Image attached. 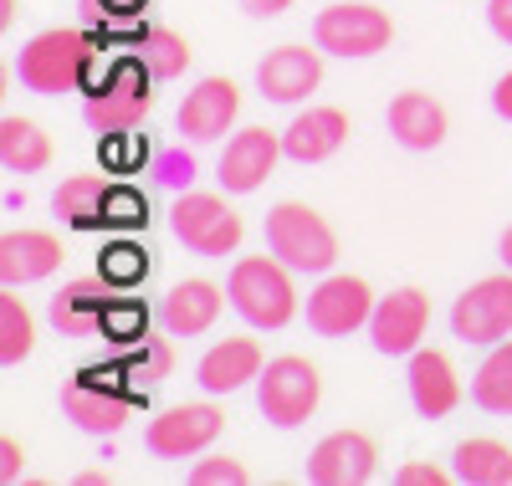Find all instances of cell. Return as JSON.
<instances>
[{
    "label": "cell",
    "instance_id": "16",
    "mask_svg": "<svg viewBox=\"0 0 512 486\" xmlns=\"http://www.w3.org/2000/svg\"><path fill=\"white\" fill-rule=\"evenodd\" d=\"M236 113H241V87L231 77H200L185 93L175 123H180V134L190 144H210V139H221L226 128L236 123Z\"/></svg>",
    "mask_w": 512,
    "mask_h": 486
},
{
    "label": "cell",
    "instance_id": "40",
    "mask_svg": "<svg viewBox=\"0 0 512 486\" xmlns=\"http://www.w3.org/2000/svg\"><path fill=\"white\" fill-rule=\"evenodd\" d=\"M241 11H246L251 21H272V16L292 11V0H241Z\"/></svg>",
    "mask_w": 512,
    "mask_h": 486
},
{
    "label": "cell",
    "instance_id": "36",
    "mask_svg": "<svg viewBox=\"0 0 512 486\" xmlns=\"http://www.w3.org/2000/svg\"><path fill=\"white\" fill-rule=\"evenodd\" d=\"M149 0H82L88 21H103V16H118V21H134V11H144Z\"/></svg>",
    "mask_w": 512,
    "mask_h": 486
},
{
    "label": "cell",
    "instance_id": "9",
    "mask_svg": "<svg viewBox=\"0 0 512 486\" xmlns=\"http://www.w3.org/2000/svg\"><path fill=\"white\" fill-rule=\"evenodd\" d=\"M451 333L461 343H477V348H492V343L512 338V267L497 272V277L472 282V287L456 297Z\"/></svg>",
    "mask_w": 512,
    "mask_h": 486
},
{
    "label": "cell",
    "instance_id": "7",
    "mask_svg": "<svg viewBox=\"0 0 512 486\" xmlns=\"http://www.w3.org/2000/svg\"><path fill=\"white\" fill-rule=\"evenodd\" d=\"M169 231H175V241L195 256H210L221 261L241 246L246 226L241 215L221 200V195H205V190H185L175 205H169Z\"/></svg>",
    "mask_w": 512,
    "mask_h": 486
},
{
    "label": "cell",
    "instance_id": "14",
    "mask_svg": "<svg viewBox=\"0 0 512 486\" xmlns=\"http://www.w3.org/2000/svg\"><path fill=\"white\" fill-rule=\"evenodd\" d=\"M374 471H379V451L364 430H333L308 456L313 486H364V481H374Z\"/></svg>",
    "mask_w": 512,
    "mask_h": 486
},
{
    "label": "cell",
    "instance_id": "37",
    "mask_svg": "<svg viewBox=\"0 0 512 486\" xmlns=\"http://www.w3.org/2000/svg\"><path fill=\"white\" fill-rule=\"evenodd\" d=\"M451 476L441 471V466H431V461H415V466H400L395 471V486H446Z\"/></svg>",
    "mask_w": 512,
    "mask_h": 486
},
{
    "label": "cell",
    "instance_id": "2",
    "mask_svg": "<svg viewBox=\"0 0 512 486\" xmlns=\"http://www.w3.org/2000/svg\"><path fill=\"white\" fill-rule=\"evenodd\" d=\"M154 87L159 77L139 62V52L128 57H113L103 67V77L88 82V103H82V123L93 128V134H123V128H139L154 108Z\"/></svg>",
    "mask_w": 512,
    "mask_h": 486
},
{
    "label": "cell",
    "instance_id": "24",
    "mask_svg": "<svg viewBox=\"0 0 512 486\" xmlns=\"http://www.w3.org/2000/svg\"><path fill=\"white\" fill-rule=\"evenodd\" d=\"M169 369H175V353H169V343L154 338V333H144L139 343H128V348L118 353V374H123L128 394H134L139 405L169 379Z\"/></svg>",
    "mask_w": 512,
    "mask_h": 486
},
{
    "label": "cell",
    "instance_id": "15",
    "mask_svg": "<svg viewBox=\"0 0 512 486\" xmlns=\"http://www.w3.org/2000/svg\"><path fill=\"white\" fill-rule=\"evenodd\" d=\"M318 82H323V52H308L297 41H287V47H277L256 62V93L267 103H282V108L318 93Z\"/></svg>",
    "mask_w": 512,
    "mask_h": 486
},
{
    "label": "cell",
    "instance_id": "28",
    "mask_svg": "<svg viewBox=\"0 0 512 486\" xmlns=\"http://www.w3.org/2000/svg\"><path fill=\"white\" fill-rule=\"evenodd\" d=\"M472 405L487 415H512V338L492 343V353L482 359L472 379Z\"/></svg>",
    "mask_w": 512,
    "mask_h": 486
},
{
    "label": "cell",
    "instance_id": "10",
    "mask_svg": "<svg viewBox=\"0 0 512 486\" xmlns=\"http://www.w3.org/2000/svg\"><path fill=\"white\" fill-rule=\"evenodd\" d=\"M221 430H226V415L216 405H175V410L149 420L144 446L159 461H185V456H200V451L216 446Z\"/></svg>",
    "mask_w": 512,
    "mask_h": 486
},
{
    "label": "cell",
    "instance_id": "34",
    "mask_svg": "<svg viewBox=\"0 0 512 486\" xmlns=\"http://www.w3.org/2000/svg\"><path fill=\"white\" fill-rule=\"evenodd\" d=\"M190 486H246V466L236 456H205L190 466Z\"/></svg>",
    "mask_w": 512,
    "mask_h": 486
},
{
    "label": "cell",
    "instance_id": "18",
    "mask_svg": "<svg viewBox=\"0 0 512 486\" xmlns=\"http://www.w3.org/2000/svg\"><path fill=\"white\" fill-rule=\"evenodd\" d=\"M226 297L231 292H221L216 282H205V277L175 282V287L164 292V302H159V323H164L169 338H200V333L216 328Z\"/></svg>",
    "mask_w": 512,
    "mask_h": 486
},
{
    "label": "cell",
    "instance_id": "27",
    "mask_svg": "<svg viewBox=\"0 0 512 486\" xmlns=\"http://www.w3.org/2000/svg\"><path fill=\"white\" fill-rule=\"evenodd\" d=\"M52 164V139L31 118H0V169L6 174H41Z\"/></svg>",
    "mask_w": 512,
    "mask_h": 486
},
{
    "label": "cell",
    "instance_id": "11",
    "mask_svg": "<svg viewBox=\"0 0 512 486\" xmlns=\"http://www.w3.org/2000/svg\"><path fill=\"white\" fill-rule=\"evenodd\" d=\"M374 292H369V282L364 277H323L318 287H313V297H308V328L318 333V338H349V333H359V328H369V318H374Z\"/></svg>",
    "mask_w": 512,
    "mask_h": 486
},
{
    "label": "cell",
    "instance_id": "5",
    "mask_svg": "<svg viewBox=\"0 0 512 486\" xmlns=\"http://www.w3.org/2000/svg\"><path fill=\"white\" fill-rule=\"evenodd\" d=\"M134 394H128L123 374H118V359L113 364H93L82 369L67 389H62V415L88 430V435H118L128 425V415H134Z\"/></svg>",
    "mask_w": 512,
    "mask_h": 486
},
{
    "label": "cell",
    "instance_id": "35",
    "mask_svg": "<svg viewBox=\"0 0 512 486\" xmlns=\"http://www.w3.org/2000/svg\"><path fill=\"white\" fill-rule=\"evenodd\" d=\"M154 180L169 190H190L195 180V159L185 149H154Z\"/></svg>",
    "mask_w": 512,
    "mask_h": 486
},
{
    "label": "cell",
    "instance_id": "32",
    "mask_svg": "<svg viewBox=\"0 0 512 486\" xmlns=\"http://www.w3.org/2000/svg\"><path fill=\"white\" fill-rule=\"evenodd\" d=\"M139 226H149V195L134 190V185H113V180H108V195H103V231L128 236V231H139Z\"/></svg>",
    "mask_w": 512,
    "mask_h": 486
},
{
    "label": "cell",
    "instance_id": "17",
    "mask_svg": "<svg viewBox=\"0 0 512 486\" xmlns=\"http://www.w3.org/2000/svg\"><path fill=\"white\" fill-rule=\"evenodd\" d=\"M113 292H118V287L103 282V277H77V282H67V287L52 297L47 323H52L62 338H72V343H93V338H103V313H108Z\"/></svg>",
    "mask_w": 512,
    "mask_h": 486
},
{
    "label": "cell",
    "instance_id": "31",
    "mask_svg": "<svg viewBox=\"0 0 512 486\" xmlns=\"http://www.w3.org/2000/svg\"><path fill=\"white\" fill-rule=\"evenodd\" d=\"M31 338H36V328H31L26 302L16 297V287H6V292H0V364L16 369L31 353Z\"/></svg>",
    "mask_w": 512,
    "mask_h": 486
},
{
    "label": "cell",
    "instance_id": "20",
    "mask_svg": "<svg viewBox=\"0 0 512 486\" xmlns=\"http://www.w3.org/2000/svg\"><path fill=\"white\" fill-rule=\"evenodd\" d=\"M384 123H390V139H395L400 149H410V154L441 149V144H446V128H451L441 98L415 93V87H410V93H400V98H390V113H384Z\"/></svg>",
    "mask_w": 512,
    "mask_h": 486
},
{
    "label": "cell",
    "instance_id": "42",
    "mask_svg": "<svg viewBox=\"0 0 512 486\" xmlns=\"http://www.w3.org/2000/svg\"><path fill=\"white\" fill-rule=\"evenodd\" d=\"M497 256H502V267H512V226L502 231V241H497Z\"/></svg>",
    "mask_w": 512,
    "mask_h": 486
},
{
    "label": "cell",
    "instance_id": "30",
    "mask_svg": "<svg viewBox=\"0 0 512 486\" xmlns=\"http://www.w3.org/2000/svg\"><path fill=\"white\" fill-rule=\"evenodd\" d=\"M149 251L139 246V241H128V236H113L103 251H98V277L103 282H113L118 292H128V287H139L144 277H149Z\"/></svg>",
    "mask_w": 512,
    "mask_h": 486
},
{
    "label": "cell",
    "instance_id": "13",
    "mask_svg": "<svg viewBox=\"0 0 512 486\" xmlns=\"http://www.w3.org/2000/svg\"><path fill=\"white\" fill-rule=\"evenodd\" d=\"M277 159H282V134H272V128H241V134L226 139V149L216 159V180L226 195H251L267 185Z\"/></svg>",
    "mask_w": 512,
    "mask_h": 486
},
{
    "label": "cell",
    "instance_id": "4",
    "mask_svg": "<svg viewBox=\"0 0 512 486\" xmlns=\"http://www.w3.org/2000/svg\"><path fill=\"white\" fill-rule=\"evenodd\" d=\"M262 231H267V251H272L277 261H287L292 272H308V277L333 272L338 236H333V226H328L313 205H297V200L272 205Z\"/></svg>",
    "mask_w": 512,
    "mask_h": 486
},
{
    "label": "cell",
    "instance_id": "25",
    "mask_svg": "<svg viewBox=\"0 0 512 486\" xmlns=\"http://www.w3.org/2000/svg\"><path fill=\"white\" fill-rule=\"evenodd\" d=\"M451 476L466 481V486H507L512 481V446H502V440L492 435H472L461 440V446L451 451Z\"/></svg>",
    "mask_w": 512,
    "mask_h": 486
},
{
    "label": "cell",
    "instance_id": "8",
    "mask_svg": "<svg viewBox=\"0 0 512 486\" xmlns=\"http://www.w3.org/2000/svg\"><path fill=\"white\" fill-rule=\"evenodd\" d=\"M318 400H323V379L303 353H277V359H267L262 379H256V410L282 430L303 425L318 410Z\"/></svg>",
    "mask_w": 512,
    "mask_h": 486
},
{
    "label": "cell",
    "instance_id": "39",
    "mask_svg": "<svg viewBox=\"0 0 512 486\" xmlns=\"http://www.w3.org/2000/svg\"><path fill=\"white\" fill-rule=\"evenodd\" d=\"M492 113H497L502 123H512V72H502V77L492 82Z\"/></svg>",
    "mask_w": 512,
    "mask_h": 486
},
{
    "label": "cell",
    "instance_id": "26",
    "mask_svg": "<svg viewBox=\"0 0 512 486\" xmlns=\"http://www.w3.org/2000/svg\"><path fill=\"white\" fill-rule=\"evenodd\" d=\"M103 195H108L103 174H67L52 190V210L72 231H103Z\"/></svg>",
    "mask_w": 512,
    "mask_h": 486
},
{
    "label": "cell",
    "instance_id": "22",
    "mask_svg": "<svg viewBox=\"0 0 512 486\" xmlns=\"http://www.w3.org/2000/svg\"><path fill=\"white\" fill-rule=\"evenodd\" d=\"M344 139H349V113L344 108H308L282 128V154L292 164H323L344 149Z\"/></svg>",
    "mask_w": 512,
    "mask_h": 486
},
{
    "label": "cell",
    "instance_id": "1",
    "mask_svg": "<svg viewBox=\"0 0 512 486\" xmlns=\"http://www.w3.org/2000/svg\"><path fill=\"white\" fill-rule=\"evenodd\" d=\"M98 57V41L77 26H52L31 36L16 52V77L36 98H62L72 87H88V67Z\"/></svg>",
    "mask_w": 512,
    "mask_h": 486
},
{
    "label": "cell",
    "instance_id": "41",
    "mask_svg": "<svg viewBox=\"0 0 512 486\" xmlns=\"http://www.w3.org/2000/svg\"><path fill=\"white\" fill-rule=\"evenodd\" d=\"M0 476H6V481H16V476H21V446H16L11 435L0 440Z\"/></svg>",
    "mask_w": 512,
    "mask_h": 486
},
{
    "label": "cell",
    "instance_id": "43",
    "mask_svg": "<svg viewBox=\"0 0 512 486\" xmlns=\"http://www.w3.org/2000/svg\"><path fill=\"white\" fill-rule=\"evenodd\" d=\"M16 21V0H0V26H11Z\"/></svg>",
    "mask_w": 512,
    "mask_h": 486
},
{
    "label": "cell",
    "instance_id": "21",
    "mask_svg": "<svg viewBox=\"0 0 512 486\" xmlns=\"http://www.w3.org/2000/svg\"><path fill=\"white\" fill-rule=\"evenodd\" d=\"M262 369H267V359H262V343L256 338H221V343H210L200 353L195 384L205 394H236L241 384L262 379Z\"/></svg>",
    "mask_w": 512,
    "mask_h": 486
},
{
    "label": "cell",
    "instance_id": "6",
    "mask_svg": "<svg viewBox=\"0 0 512 486\" xmlns=\"http://www.w3.org/2000/svg\"><path fill=\"white\" fill-rule=\"evenodd\" d=\"M395 41V21L369 0H338V6L313 16V47L328 57H379Z\"/></svg>",
    "mask_w": 512,
    "mask_h": 486
},
{
    "label": "cell",
    "instance_id": "33",
    "mask_svg": "<svg viewBox=\"0 0 512 486\" xmlns=\"http://www.w3.org/2000/svg\"><path fill=\"white\" fill-rule=\"evenodd\" d=\"M144 333H149V307L139 297H118L113 292L108 313H103V338L118 343V348H128V343H139Z\"/></svg>",
    "mask_w": 512,
    "mask_h": 486
},
{
    "label": "cell",
    "instance_id": "23",
    "mask_svg": "<svg viewBox=\"0 0 512 486\" xmlns=\"http://www.w3.org/2000/svg\"><path fill=\"white\" fill-rule=\"evenodd\" d=\"M62 267V241L52 231H6L0 236V282L31 287Z\"/></svg>",
    "mask_w": 512,
    "mask_h": 486
},
{
    "label": "cell",
    "instance_id": "12",
    "mask_svg": "<svg viewBox=\"0 0 512 486\" xmlns=\"http://www.w3.org/2000/svg\"><path fill=\"white\" fill-rule=\"evenodd\" d=\"M425 328H431V297H425L420 287H400V292L374 302L369 343H374V353H384V359H410V353L420 348V338H425Z\"/></svg>",
    "mask_w": 512,
    "mask_h": 486
},
{
    "label": "cell",
    "instance_id": "29",
    "mask_svg": "<svg viewBox=\"0 0 512 486\" xmlns=\"http://www.w3.org/2000/svg\"><path fill=\"white\" fill-rule=\"evenodd\" d=\"M134 52L159 82H175L190 67V41L180 31H169V26H139L134 31Z\"/></svg>",
    "mask_w": 512,
    "mask_h": 486
},
{
    "label": "cell",
    "instance_id": "19",
    "mask_svg": "<svg viewBox=\"0 0 512 486\" xmlns=\"http://www.w3.org/2000/svg\"><path fill=\"white\" fill-rule=\"evenodd\" d=\"M405 389H410L415 415H425V420H446L461 405V379H456V369L441 348H415L410 353Z\"/></svg>",
    "mask_w": 512,
    "mask_h": 486
},
{
    "label": "cell",
    "instance_id": "3",
    "mask_svg": "<svg viewBox=\"0 0 512 486\" xmlns=\"http://www.w3.org/2000/svg\"><path fill=\"white\" fill-rule=\"evenodd\" d=\"M292 267L277 256H241L231 277H226V292H231V307L236 318L262 328V333H277L297 318V287L287 277Z\"/></svg>",
    "mask_w": 512,
    "mask_h": 486
},
{
    "label": "cell",
    "instance_id": "38",
    "mask_svg": "<svg viewBox=\"0 0 512 486\" xmlns=\"http://www.w3.org/2000/svg\"><path fill=\"white\" fill-rule=\"evenodd\" d=\"M487 26H492L497 41L512 47V0H487Z\"/></svg>",
    "mask_w": 512,
    "mask_h": 486
}]
</instances>
